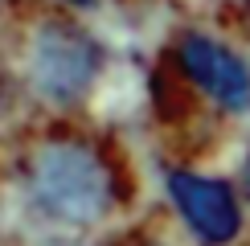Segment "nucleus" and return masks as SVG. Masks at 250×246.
<instances>
[{
	"label": "nucleus",
	"instance_id": "nucleus-3",
	"mask_svg": "<svg viewBox=\"0 0 250 246\" xmlns=\"http://www.w3.org/2000/svg\"><path fill=\"white\" fill-rule=\"evenodd\" d=\"M164 197L176 226L193 246H238L246 234V205L230 177H213L193 164L164 168Z\"/></svg>",
	"mask_w": 250,
	"mask_h": 246
},
{
	"label": "nucleus",
	"instance_id": "nucleus-2",
	"mask_svg": "<svg viewBox=\"0 0 250 246\" xmlns=\"http://www.w3.org/2000/svg\"><path fill=\"white\" fill-rule=\"evenodd\" d=\"M21 70L33 99L49 107H74L103 78V45L74 17H41L25 37Z\"/></svg>",
	"mask_w": 250,
	"mask_h": 246
},
{
	"label": "nucleus",
	"instance_id": "nucleus-6",
	"mask_svg": "<svg viewBox=\"0 0 250 246\" xmlns=\"http://www.w3.org/2000/svg\"><path fill=\"white\" fill-rule=\"evenodd\" d=\"M111 246H164V242H156L152 234H119Z\"/></svg>",
	"mask_w": 250,
	"mask_h": 246
},
{
	"label": "nucleus",
	"instance_id": "nucleus-5",
	"mask_svg": "<svg viewBox=\"0 0 250 246\" xmlns=\"http://www.w3.org/2000/svg\"><path fill=\"white\" fill-rule=\"evenodd\" d=\"M234 189H238V197H242V205L250 209V152L242 156V164H238V172H234Z\"/></svg>",
	"mask_w": 250,
	"mask_h": 246
},
{
	"label": "nucleus",
	"instance_id": "nucleus-7",
	"mask_svg": "<svg viewBox=\"0 0 250 246\" xmlns=\"http://www.w3.org/2000/svg\"><path fill=\"white\" fill-rule=\"evenodd\" d=\"M66 4H90V0H66Z\"/></svg>",
	"mask_w": 250,
	"mask_h": 246
},
{
	"label": "nucleus",
	"instance_id": "nucleus-4",
	"mask_svg": "<svg viewBox=\"0 0 250 246\" xmlns=\"http://www.w3.org/2000/svg\"><path fill=\"white\" fill-rule=\"evenodd\" d=\"M172 66L181 82H189L213 111L222 115L250 111V62L226 37L201 33V29L181 33L172 45Z\"/></svg>",
	"mask_w": 250,
	"mask_h": 246
},
{
	"label": "nucleus",
	"instance_id": "nucleus-1",
	"mask_svg": "<svg viewBox=\"0 0 250 246\" xmlns=\"http://www.w3.org/2000/svg\"><path fill=\"white\" fill-rule=\"evenodd\" d=\"M25 205L62 234L107 230L127 205L123 168L107 148L78 131L41 136L21 164Z\"/></svg>",
	"mask_w": 250,
	"mask_h": 246
}]
</instances>
